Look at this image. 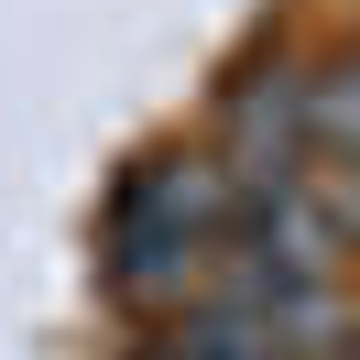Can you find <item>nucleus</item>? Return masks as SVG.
I'll list each match as a JSON object with an SVG mask.
<instances>
[{"label":"nucleus","instance_id":"obj_2","mask_svg":"<svg viewBox=\"0 0 360 360\" xmlns=\"http://www.w3.org/2000/svg\"><path fill=\"white\" fill-rule=\"evenodd\" d=\"M219 186L229 197H262V186L306 175V66H262L240 77V98H229V131H219Z\"/></svg>","mask_w":360,"mask_h":360},{"label":"nucleus","instance_id":"obj_1","mask_svg":"<svg viewBox=\"0 0 360 360\" xmlns=\"http://www.w3.org/2000/svg\"><path fill=\"white\" fill-rule=\"evenodd\" d=\"M229 240V186L207 153H153L110 197V273L120 295H186Z\"/></svg>","mask_w":360,"mask_h":360}]
</instances>
